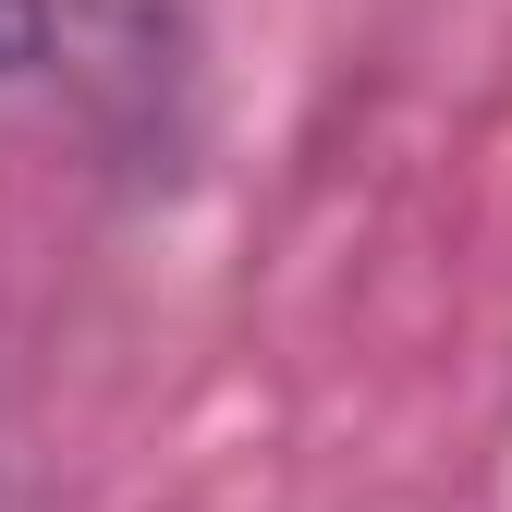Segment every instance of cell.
I'll use <instances>...</instances> for the list:
<instances>
[{
    "label": "cell",
    "instance_id": "1",
    "mask_svg": "<svg viewBox=\"0 0 512 512\" xmlns=\"http://www.w3.org/2000/svg\"><path fill=\"white\" fill-rule=\"evenodd\" d=\"M196 49V0H0V74H61L86 98H159Z\"/></svg>",
    "mask_w": 512,
    "mask_h": 512
}]
</instances>
